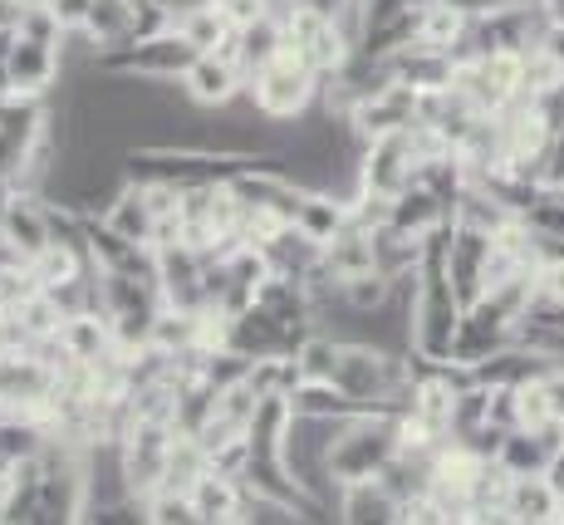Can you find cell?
Wrapping results in <instances>:
<instances>
[{
  "mask_svg": "<svg viewBox=\"0 0 564 525\" xmlns=\"http://www.w3.org/2000/svg\"><path fill=\"white\" fill-rule=\"evenodd\" d=\"M324 94V79L300 60L295 45H280L260 69L246 74V98L270 118V124H295L300 114H310Z\"/></svg>",
  "mask_w": 564,
  "mask_h": 525,
  "instance_id": "obj_1",
  "label": "cell"
},
{
  "mask_svg": "<svg viewBox=\"0 0 564 525\" xmlns=\"http://www.w3.org/2000/svg\"><path fill=\"white\" fill-rule=\"evenodd\" d=\"M280 25H285V45H295L300 60H305L319 79H334V74L359 54L349 45V35L334 25V15H324V10H314V6H300V0H290V6L280 10Z\"/></svg>",
  "mask_w": 564,
  "mask_h": 525,
  "instance_id": "obj_2",
  "label": "cell"
},
{
  "mask_svg": "<svg viewBox=\"0 0 564 525\" xmlns=\"http://www.w3.org/2000/svg\"><path fill=\"white\" fill-rule=\"evenodd\" d=\"M197 45L182 40V30H167V35H153V40H133L123 50H108L104 54V69H118V74H138V79H167V84H182V74L192 69L197 60Z\"/></svg>",
  "mask_w": 564,
  "mask_h": 525,
  "instance_id": "obj_3",
  "label": "cell"
},
{
  "mask_svg": "<svg viewBox=\"0 0 564 525\" xmlns=\"http://www.w3.org/2000/svg\"><path fill=\"white\" fill-rule=\"evenodd\" d=\"M417 98H422V89H412L408 79H383L368 98H359L349 114L359 143H378V138H388V133H403L412 118H417Z\"/></svg>",
  "mask_w": 564,
  "mask_h": 525,
  "instance_id": "obj_4",
  "label": "cell"
},
{
  "mask_svg": "<svg viewBox=\"0 0 564 525\" xmlns=\"http://www.w3.org/2000/svg\"><path fill=\"white\" fill-rule=\"evenodd\" d=\"M172 422H133V432L123 437V472L133 496H153L167 481V452H172Z\"/></svg>",
  "mask_w": 564,
  "mask_h": 525,
  "instance_id": "obj_5",
  "label": "cell"
},
{
  "mask_svg": "<svg viewBox=\"0 0 564 525\" xmlns=\"http://www.w3.org/2000/svg\"><path fill=\"white\" fill-rule=\"evenodd\" d=\"M359 172H364V192H378V196H398L422 178V168H417V158H412L403 133H388V138H378V143H364Z\"/></svg>",
  "mask_w": 564,
  "mask_h": 525,
  "instance_id": "obj_6",
  "label": "cell"
},
{
  "mask_svg": "<svg viewBox=\"0 0 564 525\" xmlns=\"http://www.w3.org/2000/svg\"><path fill=\"white\" fill-rule=\"evenodd\" d=\"M59 74H64L59 45H45V40H25V35L10 40V54H6L10 94L50 98V94H54V79H59Z\"/></svg>",
  "mask_w": 564,
  "mask_h": 525,
  "instance_id": "obj_7",
  "label": "cell"
},
{
  "mask_svg": "<svg viewBox=\"0 0 564 525\" xmlns=\"http://www.w3.org/2000/svg\"><path fill=\"white\" fill-rule=\"evenodd\" d=\"M182 94L197 108H221L246 94V69L236 60H221V54H197L192 69L182 74Z\"/></svg>",
  "mask_w": 564,
  "mask_h": 525,
  "instance_id": "obj_8",
  "label": "cell"
},
{
  "mask_svg": "<svg viewBox=\"0 0 564 525\" xmlns=\"http://www.w3.org/2000/svg\"><path fill=\"white\" fill-rule=\"evenodd\" d=\"M398 516H403V496H398L383 476L344 481V491H339V521L344 525H388Z\"/></svg>",
  "mask_w": 564,
  "mask_h": 525,
  "instance_id": "obj_9",
  "label": "cell"
},
{
  "mask_svg": "<svg viewBox=\"0 0 564 525\" xmlns=\"http://www.w3.org/2000/svg\"><path fill=\"white\" fill-rule=\"evenodd\" d=\"M187 496H192V511H197L202 525H236L241 521L246 486H241V476L221 472V467H206Z\"/></svg>",
  "mask_w": 564,
  "mask_h": 525,
  "instance_id": "obj_10",
  "label": "cell"
},
{
  "mask_svg": "<svg viewBox=\"0 0 564 525\" xmlns=\"http://www.w3.org/2000/svg\"><path fill=\"white\" fill-rule=\"evenodd\" d=\"M0 236L10 240V250H15L20 260L40 256V250L50 246L45 196H40V192H15V202H10L6 216H0Z\"/></svg>",
  "mask_w": 564,
  "mask_h": 525,
  "instance_id": "obj_11",
  "label": "cell"
},
{
  "mask_svg": "<svg viewBox=\"0 0 564 525\" xmlns=\"http://www.w3.org/2000/svg\"><path fill=\"white\" fill-rule=\"evenodd\" d=\"M447 222H457V206H452L447 196L432 192L427 182H412L408 192H398L393 216H388V226H398V232H408V236H427Z\"/></svg>",
  "mask_w": 564,
  "mask_h": 525,
  "instance_id": "obj_12",
  "label": "cell"
},
{
  "mask_svg": "<svg viewBox=\"0 0 564 525\" xmlns=\"http://www.w3.org/2000/svg\"><path fill=\"white\" fill-rule=\"evenodd\" d=\"M476 64H481V104L491 108V114L516 104V98H525V50L501 45V50L481 54Z\"/></svg>",
  "mask_w": 564,
  "mask_h": 525,
  "instance_id": "obj_13",
  "label": "cell"
},
{
  "mask_svg": "<svg viewBox=\"0 0 564 525\" xmlns=\"http://www.w3.org/2000/svg\"><path fill=\"white\" fill-rule=\"evenodd\" d=\"M104 226H113L123 240H138V246H153V226H158V212L148 206V192L143 182H128L113 202L104 206Z\"/></svg>",
  "mask_w": 564,
  "mask_h": 525,
  "instance_id": "obj_14",
  "label": "cell"
},
{
  "mask_svg": "<svg viewBox=\"0 0 564 525\" xmlns=\"http://www.w3.org/2000/svg\"><path fill=\"white\" fill-rule=\"evenodd\" d=\"M324 270H329L334 280H349V276H364V270H373V232H364L359 222L349 216V226H344L339 236L324 246Z\"/></svg>",
  "mask_w": 564,
  "mask_h": 525,
  "instance_id": "obj_15",
  "label": "cell"
},
{
  "mask_svg": "<svg viewBox=\"0 0 564 525\" xmlns=\"http://www.w3.org/2000/svg\"><path fill=\"white\" fill-rule=\"evenodd\" d=\"M133 15H138V0H94L89 20H84V35L104 54L123 50V45H133Z\"/></svg>",
  "mask_w": 564,
  "mask_h": 525,
  "instance_id": "obj_16",
  "label": "cell"
},
{
  "mask_svg": "<svg viewBox=\"0 0 564 525\" xmlns=\"http://www.w3.org/2000/svg\"><path fill=\"white\" fill-rule=\"evenodd\" d=\"M506 521H520V525L560 521V496L550 491V481L545 476H516L511 496H506Z\"/></svg>",
  "mask_w": 564,
  "mask_h": 525,
  "instance_id": "obj_17",
  "label": "cell"
},
{
  "mask_svg": "<svg viewBox=\"0 0 564 525\" xmlns=\"http://www.w3.org/2000/svg\"><path fill=\"white\" fill-rule=\"evenodd\" d=\"M295 226L310 240L329 246V240L349 226V202H339L334 192H305V196H300V206H295Z\"/></svg>",
  "mask_w": 564,
  "mask_h": 525,
  "instance_id": "obj_18",
  "label": "cell"
},
{
  "mask_svg": "<svg viewBox=\"0 0 564 525\" xmlns=\"http://www.w3.org/2000/svg\"><path fill=\"white\" fill-rule=\"evenodd\" d=\"M466 25H471V15H466L457 0H437V6L417 10V45L442 50V54H457Z\"/></svg>",
  "mask_w": 564,
  "mask_h": 525,
  "instance_id": "obj_19",
  "label": "cell"
},
{
  "mask_svg": "<svg viewBox=\"0 0 564 525\" xmlns=\"http://www.w3.org/2000/svg\"><path fill=\"white\" fill-rule=\"evenodd\" d=\"M59 344L69 358H99L113 349V324H108L104 310H84V314H69L59 324Z\"/></svg>",
  "mask_w": 564,
  "mask_h": 525,
  "instance_id": "obj_20",
  "label": "cell"
},
{
  "mask_svg": "<svg viewBox=\"0 0 564 525\" xmlns=\"http://www.w3.org/2000/svg\"><path fill=\"white\" fill-rule=\"evenodd\" d=\"M422 266V236H408L398 226H383L373 232V270L388 280H403V276H417Z\"/></svg>",
  "mask_w": 564,
  "mask_h": 525,
  "instance_id": "obj_21",
  "label": "cell"
},
{
  "mask_svg": "<svg viewBox=\"0 0 564 525\" xmlns=\"http://www.w3.org/2000/svg\"><path fill=\"white\" fill-rule=\"evenodd\" d=\"M550 452H555V442H550L545 432H525V428H511L501 442V457L496 462L506 467L511 476H540L550 462Z\"/></svg>",
  "mask_w": 564,
  "mask_h": 525,
  "instance_id": "obj_22",
  "label": "cell"
},
{
  "mask_svg": "<svg viewBox=\"0 0 564 525\" xmlns=\"http://www.w3.org/2000/svg\"><path fill=\"white\" fill-rule=\"evenodd\" d=\"M177 30H182V40H192L202 54L206 50H216L226 40V30H231V20L216 10V0H197V6H187V10H177Z\"/></svg>",
  "mask_w": 564,
  "mask_h": 525,
  "instance_id": "obj_23",
  "label": "cell"
},
{
  "mask_svg": "<svg viewBox=\"0 0 564 525\" xmlns=\"http://www.w3.org/2000/svg\"><path fill=\"white\" fill-rule=\"evenodd\" d=\"M280 45H285V25H280L275 10H270V15H260V20H251V25H241V69L246 74L260 69V64H265Z\"/></svg>",
  "mask_w": 564,
  "mask_h": 525,
  "instance_id": "obj_24",
  "label": "cell"
},
{
  "mask_svg": "<svg viewBox=\"0 0 564 525\" xmlns=\"http://www.w3.org/2000/svg\"><path fill=\"white\" fill-rule=\"evenodd\" d=\"M516 418H520V428H525V432H545L550 422H560V418H555V408H550L545 374L516 383Z\"/></svg>",
  "mask_w": 564,
  "mask_h": 525,
  "instance_id": "obj_25",
  "label": "cell"
},
{
  "mask_svg": "<svg viewBox=\"0 0 564 525\" xmlns=\"http://www.w3.org/2000/svg\"><path fill=\"white\" fill-rule=\"evenodd\" d=\"M334 358H339V339L310 330L295 349V364H300V378H334Z\"/></svg>",
  "mask_w": 564,
  "mask_h": 525,
  "instance_id": "obj_26",
  "label": "cell"
},
{
  "mask_svg": "<svg viewBox=\"0 0 564 525\" xmlns=\"http://www.w3.org/2000/svg\"><path fill=\"white\" fill-rule=\"evenodd\" d=\"M143 511H148V525H192L197 521L192 496L187 491H172V486H158L153 496H143Z\"/></svg>",
  "mask_w": 564,
  "mask_h": 525,
  "instance_id": "obj_27",
  "label": "cell"
},
{
  "mask_svg": "<svg viewBox=\"0 0 564 525\" xmlns=\"http://www.w3.org/2000/svg\"><path fill=\"white\" fill-rule=\"evenodd\" d=\"M216 10H221L231 25H251V20H260V15H270V0H216Z\"/></svg>",
  "mask_w": 564,
  "mask_h": 525,
  "instance_id": "obj_28",
  "label": "cell"
},
{
  "mask_svg": "<svg viewBox=\"0 0 564 525\" xmlns=\"http://www.w3.org/2000/svg\"><path fill=\"white\" fill-rule=\"evenodd\" d=\"M491 422L496 428H520V418H516V388H491Z\"/></svg>",
  "mask_w": 564,
  "mask_h": 525,
  "instance_id": "obj_29",
  "label": "cell"
},
{
  "mask_svg": "<svg viewBox=\"0 0 564 525\" xmlns=\"http://www.w3.org/2000/svg\"><path fill=\"white\" fill-rule=\"evenodd\" d=\"M50 6H54V15H59L64 30H84V20H89L94 0H50Z\"/></svg>",
  "mask_w": 564,
  "mask_h": 525,
  "instance_id": "obj_30",
  "label": "cell"
},
{
  "mask_svg": "<svg viewBox=\"0 0 564 525\" xmlns=\"http://www.w3.org/2000/svg\"><path fill=\"white\" fill-rule=\"evenodd\" d=\"M550 481V491H555V496L564 501V442L555 447V452H550V462H545V472H540Z\"/></svg>",
  "mask_w": 564,
  "mask_h": 525,
  "instance_id": "obj_31",
  "label": "cell"
},
{
  "mask_svg": "<svg viewBox=\"0 0 564 525\" xmlns=\"http://www.w3.org/2000/svg\"><path fill=\"white\" fill-rule=\"evenodd\" d=\"M545 388H550V408H555V418L564 422V364H555L545 374Z\"/></svg>",
  "mask_w": 564,
  "mask_h": 525,
  "instance_id": "obj_32",
  "label": "cell"
},
{
  "mask_svg": "<svg viewBox=\"0 0 564 525\" xmlns=\"http://www.w3.org/2000/svg\"><path fill=\"white\" fill-rule=\"evenodd\" d=\"M20 6H25V0H0V30L20 25Z\"/></svg>",
  "mask_w": 564,
  "mask_h": 525,
  "instance_id": "obj_33",
  "label": "cell"
},
{
  "mask_svg": "<svg viewBox=\"0 0 564 525\" xmlns=\"http://www.w3.org/2000/svg\"><path fill=\"white\" fill-rule=\"evenodd\" d=\"M540 6H545L550 20H564V0H540Z\"/></svg>",
  "mask_w": 564,
  "mask_h": 525,
  "instance_id": "obj_34",
  "label": "cell"
},
{
  "mask_svg": "<svg viewBox=\"0 0 564 525\" xmlns=\"http://www.w3.org/2000/svg\"><path fill=\"white\" fill-rule=\"evenodd\" d=\"M408 10H427V6H437V0H403Z\"/></svg>",
  "mask_w": 564,
  "mask_h": 525,
  "instance_id": "obj_35",
  "label": "cell"
}]
</instances>
